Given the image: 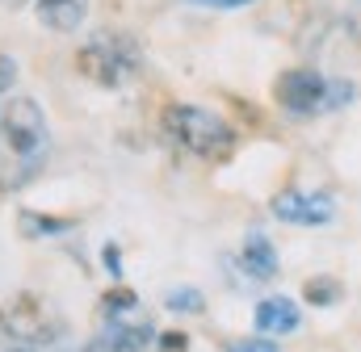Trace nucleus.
I'll return each instance as SVG.
<instances>
[{
    "label": "nucleus",
    "instance_id": "obj_2",
    "mask_svg": "<svg viewBox=\"0 0 361 352\" xmlns=\"http://www.w3.org/2000/svg\"><path fill=\"white\" fill-rule=\"evenodd\" d=\"M139 42L118 30H101L76 51V72L97 88H122L139 72Z\"/></svg>",
    "mask_w": 361,
    "mask_h": 352
},
{
    "label": "nucleus",
    "instance_id": "obj_12",
    "mask_svg": "<svg viewBox=\"0 0 361 352\" xmlns=\"http://www.w3.org/2000/svg\"><path fill=\"white\" fill-rule=\"evenodd\" d=\"M130 310H139V294L126 289V285H118V289H109V294L101 298V315H105V319H122V315H130Z\"/></svg>",
    "mask_w": 361,
    "mask_h": 352
},
{
    "label": "nucleus",
    "instance_id": "obj_19",
    "mask_svg": "<svg viewBox=\"0 0 361 352\" xmlns=\"http://www.w3.org/2000/svg\"><path fill=\"white\" fill-rule=\"evenodd\" d=\"M185 4H206V8H240V4H252V0H185Z\"/></svg>",
    "mask_w": 361,
    "mask_h": 352
},
{
    "label": "nucleus",
    "instance_id": "obj_8",
    "mask_svg": "<svg viewBox=\"0 0 361 352\" xmlns=\"http://www.w3.org/2000/svg\"><path fill=\"white\" fill-rule=\"evenodd\" d=\"M85 13H89V0H34V17H38L47 30H55V34L80 30Z\"/></svg>",
    "mask_w": 361,
    "mask_h": 352
},
{
    "label": "nucleus",
    "instance_id": "obj_6",
    "mask_svg": "<svg viewBox=\"0 0 361 352\" xmlns=\"http://www.w3.org/2000/svg\"><path fill=\"white\" fill-rule=\"evenodd\" d=\"M273 218L290 227H328L336 218L332 193H302V189H281L273 197Z\"/></svg>",
    "mask_w": 361,
    "mask_h": 352
},
{
    "label": "nucleus",
    "instance_id": "obj_5",
    "mask_svg": "<svg viewBox=\"0 0 361 352\" xmlns=\"http://www.w3.org/2000/svg\"><path fill=\"white\" fill-rule=\"evenodd\" d=\"M273 101L294 118H319L328 113V76H319L315 68H290L277 76Z\"/></svg>",
    "mask_w": 361,
    "mask_h": 352
},
{
    "label": "nucleus",
    "instance_id": "obj_15",
    "mask_svg": "<svg viewBox=\"0 0 361 352\" xmlns=\"http://www.w3.org/2000/svg\"><path fill=\"white\" fill-rule=\"evenodd\" d=\"M227 352H281L273 336H252V340H231Z\"/></svg>",
    "mask_w": 361,
    "mask_h": 352
},
{
    "label": "nucleus",
    "instance_id": "obj_10",
    "mask_svg": "<svg viewBox=\"0 0 361 352\" xmlns=\"http://www.w3.org/2000/svg\"><path fill=\"white\" fill-rule=\"evenodd\" d=\"M72 227H76V218H47V214H34V210H21V214H17V231H21L25 239L63 235V231H72Z\"/></svg>",
    "mask_w": 361,
    "mask_h": 352
},
{
    "label": "nucleus",
    "instance_id": "obj_16",
    "mask_svg": "<svg viewBox=\"0 0 361 352\" xmlns=\"http://www.w3.org/2000/svg\"><path fill=\"white\" fill-rule=\"evenodd\" d=\"M13 84H17V59L0 51V92H8Z\"/></svg>",
    "mask_w": 361,
    "mask_h": 352
},
{
    "label": "nucleus",
    "instance_id": "obj_4",
    "mask_svg": "<svg viewBox=\"0 0 361 352\" xmlns=\"http://www.w3.org/2000/svg\"><path fill=\"white\" fill-rule=\"evenodd\" d=\"M0 336L21 344V348H47V344H59L68 336V323L63 315L55 310L51 298L42 294H17L4 310H0Z\"/></svg>",
    "mask_w": 361,
    "mask_h": 352
},
{
    "label": "nucleus",
    "instance_id": "obj_11",
    "mask_svg": "<svg viewBox=\"0 0 361 352\" xmlns=\"http://www.w3.org/2000/svg\"><path fill=\"white\" fill-rule=\"evenodd\" d=\"M341 281L336 277H311L307 285H302V298H307V306H336L341 302Z\"/></svg>",
    "mask_w": 361,
    "mask_h": 352
},
{
    "label": "nucleus",
    "instance_id": "obj_3",
    "mask_svg": "<svg viewBox=\"0 0 361 352\" xmlns=\"http://www.w3.org/2000/svg\"><path fill=\"white\" fill-rule=\"evenodd\" d=\"M164 130H169V139H177L197 160H223L235 147V130L202 105H169L164 109Z\"/></svg>",
    "mask_w": 361,
    "mask_h": 352
},
{
    "label": "nucleus",
    "instance_id": "obj_7",
    "mask_svg": "<svg viewBox=\"0 0 361 352\" xmlns=\"http://www.w3.org/2000/svg\"><path fill=\"white\" fill-rule=\"evenodd\" d=\"M252 323H257V332L261 336H290V332H298L302 327V310H298V302L294 298H286V294H273V298H261L257 302V315H252Z\"/></svg>",
    "mask_w": 361,
    "mask_h": 352
},
{
    "label": "nucleus",
    "instance_id": "obj_14",
    "mask_svg": "<svg viewBox=\"0 0 361 352\" xmlns=\"http://www.w3.org/2000/svg\"><path fill=\"white\" fill-rule=\"evenodd\" d=\"M353 96H357V88H353V80H345V76H328V113L345 109V105H349Z\"/></svg>",
    "mask_w": 361,
    "mask_h": 352
},
{
    "label": "nucleus",
    "instance_id": "obj_1",
    "mask_svg": "<svg viewBox=\"0 0 361 352\" xmlns=\"http://www.w3.org/2000/svg\"><path fill=\"white\" fill-rule=\"evenodd\" d=\"M51 156V126L38 101L13 96L0 105V193L25 189Z\"/></svg>",
    "mask_w": 361,
    "mask_h": 352
},
{
    "label": "nucleus",
    "instance_id": "obj_18",
    "mask_svg": "<svg viewBox=\"0 0 361 352\" xmlns=\"http://www.w3.org/2000/svg\"><path fill=\"white\" fill-rule=\"evenodd\" d=\"M156 344H160V352H185L189 336L185 332H164V336H156Z\"/></svg>",
    "mask_w": 361,
    "mask_h": 352
},
{
    "label": "nucleus",
    "instance_id": "obj_13",
    "mask_svg": "<svg viewBox=\"0 0 361 352\" xmlns=\"http://www.w3.org/2000/svg\"><path fill=\"white\" fill-rule=\"evenodd\" d=\"M164 306H169L173 315H197V310H206V294L180 285V289H169V294H164Z\"/></svg>",
    "mask_w": 361,
    "mask_h": 352
},
{
    "label": "nucleus",
    "instance_id": "obj_17",
    "mask_svg": "<svg viewBox=\"0 0 361 352\" xmlns=\"http://www.w3.org/2000/svg\"><path fill=\"white\" fill-rule=\"evenodd\" d=\"M101 264L109 268L114 281H122V256H118V244H105V248H101Z\"/></svg>",
    "mask_w": 361,
    "mask_h": 352
},
{
    "label": "nucleus",
    "instance_id": "obj_21",
    "mask_svg": "<svg viewBox=\"0 0 361 352\" xmlns=\"http://www.w3.org/2000/svg\"><path fill=\"white\" fill-rule=\"evenodd\" d=\"M13 352H30V348H13Z\"/></svg>",
    "mask_w": 361,
    "mask_h": 352
},
{
    "label": "nucleus",
    "instance_id": "obj_9",
    "mask_svg": "<svg viewBox=\"0 0 361 352\" xmlns=\"http://www.w3.org/2000/svg\"><path fill=\"white\" fill-rule=\"evenodd\" d=\"M240 268L252 277V281H273L277 277V248L269 244V235L252 231L240 248Z\"/></svg>",
    "mask_w": 361,
    "mask_h": 352
},
{
    "label": "nucleus",
    "instance_id": "obj_20",
    "mask_svg": "<svg viewBox=\"0 0 361 352\" xmlns=\"http://www.w3.org/2000/svg\"><path fill=\"white\" fill-rule=\"evenodd\" d=\"M349 30H353V38L361 42V0L353 4V8H349Z\"/></svg>",
    "mask_w": 361,
    "mask_h": 352
}]
</instances>
